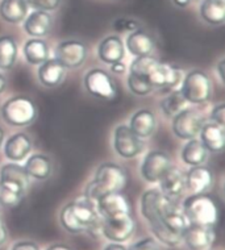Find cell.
I'll use <instances>...</instances> for the list:
<instances>
[{
    "label": "cell",
    "mask_w": 225,
    "mask_h": 250,
    "mask_svg": "<svg viewBox=\"0 0 225 250\" xmlns=\"http://www.w3.org/2000/svg\"><path fill=\"white\" fill-rule=\"evenodd\" d=\"M61 225L67 232L102 233V217L99 216L94 202L88 198L77 199L66 204L60 213Z\"/></svg>",
    "instance_id": "cell-1"
},
{
    "label": "cell",
    "mask_w": 225,
    "mask_h": 250,
    "mask_svg": "<svg viewBox=\"0 0 225 250\" xmlns=\"http://www.w3.org/2000/svg\"><path fill=\"white\" fill-rule=\"evenodd\" d=\"M126 173L122 166L112 162L102 164L96 168L94 181L87 186L86 198L96 202L109 192H122L126 186Z\"/></svg>",
    "instance_id": "cell-2"
},
{
    "label": "cell",
    "mask_w": 225,
    "mask_h": 250,
    "mask_svg": "<svg viewBox=\"0 0 225 250\" xmlns=\"http://www.w3.org/2000/svg\"><path fill=\"white\" fill-rule=\"evenodd\" d=\"M182 209L188 224L213 228L220 219V208L216 199L207 194H194L184 200Z\"/></svg>",
    "instance_id": "cell-3"
},
{
    "label": "cell",
    "mask_w": 225,
    "mask_h": 250,
    "mask_svg": "<svg viewBox=\"0 0 225 250\" xmlns=\"http://www.w3.org/2000/svg\"><path fill=\"white\" fill-rule=\"evenodd\" d=\"M1 119L12 126H26L37 117L35 102L25 95H16L5 100L0 108Z\"/></svg>",
    "instance_id": "cell-4"
},
{
    "label": "cell",
    "mask_w": 225,
    "mask_h": 250,
    "mask_svg": "<svg viewBox=\"0 0 225 250\" xmlns=\"http://www.w3.org/2000/svg\"><path fill=\"white\" fill-rule=\"evenodd\" d=\"M181 92L187 103H207L212 96V82L204 71L192 70L183 78Z\"/></svg>",
    "instance_id": "cell-5"
},
{
    "label": "cell",
    "mask_w": 225,
    "mask_h": 250,
    "mask_svg": "<svg viewBox=\"0 0 225 250\" xmlns=\"http://www.w3.org/2000/svg\"><path fill=\"white\" fill-rule=\"evenodd\" d=\"M86 91L96 99L112 100L117 96V86L113 78L103 69H92L83 78Z\"/></svg>",
    "instance_id": "cell-6"
},
{
    "label": "cell",
    "mask_w": 225,
    "mask_h": 250,
    "mask_svg": "<svg viewBox=\"0 0 225 250\" xmlns=\"http://www.w3.org/2000/svg\"><path fill=\"white\" fill-rule=\"evenodd\" d=\"M145 144L143 138L132 132L125 124L117 125L113 132V149L123 158H134L136 155L143 153Z\"/></svg>",
    "instance_id": "cell-7"
},
{
    "label": "cell",
    "mask_w": 225,
    "mask_h": 250,
    "mask_svg": "<svg viewBox=\"0 0 225 250\" xmlns=\"http://www.w3.org/2000/svg\"><path fill=\"white\" fill-rule=\"evenodd\" d=\"M87 53H88V49L86 43L78 40H66L56 48L54 58L65 69H78L84 63Z\"/></svg>",
    "instance_id": "cell-8"
},
{
    "label": "cell",
    "mask_w": 225,
    "mask_h": 250,
    "mask_svg": "<svg viewBox=\"0 0 225 250\" xmlns=\"http://www.w3.org/2000/svg\"><path fill=\"white\" fill-rule=\"evenodd\" d=\"M204 124L202 115L195 109L184 108L177 113L173 120V132L181 140H192L199 136V132Z\"/></svg>",
    "instance_id": "cell-9"
},
{
    "label": "cell",
    "mask_w": 225,
    "mask_h": 250,
    "mask_svg": "<svg viewBox=\"0 0 225 250\" xmlns=\"http://www.w3.org/2000/svg\"><path fill=\"white\" fill-rule=\"evenodd\" d=\"M171 166L173 162L167 153L162 150L149 151L141 165V175L149 183H157Z\"/></svg>",
    "instance_id": "cell-10"
},
{
    "label": "cell",
    "mask_w": 225,
    "mask_h": 250,
    "mask_svg": "<svg viewBox=\"0 0 225 250\" xmlns=\"http://www.w3.org/2000/svg\"><path fill=\"white\" fill-rule=\"evenodd\" d=\"M181 79H182L181 70L170 63L160 62V61L154 63L146 77V81L152 84L153 88H161V90H173L174 87L179 84Z\"/></svg>",
    "instance_id": "cell-11"
},
{
    "label": "cell",
    "mask_w": 225,
    "mask_h": 250,
    "mask_svg": "<svg viewBox=\"0 0 225 250\" xmlns=\"http://www.w3.org/2000/svg\"><path fill=\"white\" fill-rule=\"evenodd\" d=\"M96 211L102 219H116L130 215V204L122 192H109L96 200Z\"/></svg>",
    "instance_id": "cell-12"
},
{
    "label": "cell",
    "mask_w": 225,
    "mask_h": 250,
    "mask_svg": "<svg viewBox=\"0 0 225 250\" xmlns=\"http://www.w3.org/2000/svg\"><path fill=\"white\" fill-rule=\"evenodd\" d=\"M136 224L132 216L126 215L116 219H102V233L113 242H124L133 234Z\"/></svg>",
    "instance_id": "cell-13"
},
{
    "label": "cell",
    "mask_w": 225,
    "mask_h": 250,
    "mask_svg": "<svg viewBox=\"0 0 225 250\" xmlns=\"http://www.w3.org/2000/svg\"><path fill=\"white\" fill-rule=\"evenodd\" d=\"M183 242L190 250H205L215 241V230L211 227L188 224L183 230Z\"/></svg>",
    "instance_id": "cell-14"
},
{
    "label": "cell",
    "mask_w": 225,
    "mask_h": 250,
    "mask_svg": "<svg viewBox=\"0 0 225 250\" xmlns=\"http://www.w3.org/2000/svg\"><path fill=\"white\" fill-rule=\"evenodd\" d=\"M186 177V188L192 191L194 194H205L211 190L215 182L212 170L204 165L191 166L188 173L184 174Z\"/></svg>",
    "instance_id": "cell-15"
},
{
    "label": "cell",
    "mask_w": 225,
    "mask_h": 250,
    "mask_svg": "<svg viewBox=\"0 0 225 250\" xmlns=\"http://www.w3.org/2000/svg\"><path fill=\"white\" fill-rule=\"evenodd\" d=\"M24 30L32 39H42L53 29L52 15L46 11H33L24 20Z\"/></svg>",
    "instance_id": "cell-16"
},
{
    "label": "cell",
    "mask_w": 225,
    "mask_h": 250,
    "mask_svg": "<svg viewBox=\"0 0 225 250\" xmlns=\"http://www.w3.org/2000/svg\"><path fill=\"white\" fill-rule=\"evenodd\" d=\"M169 199L171 198L164 195L160 190H147L146 192H143L141 198V212L147 223L160 220L161 212Z\"/></svg>",
    "instance_id": "cell-17"
},
{
    "label": "cell",
    "mask_w": 225,
    "mask_h": 250,
    "mask_svg": "<svg viewBox=\"0 0 225 250\" xmlns=\"http://www.w3.org/2000/svg\"><path fill=\"white\" fill-rule=\"evenodd\" d=\"M0 183L26 192L31 183V177L26 173L25 167H22L16 162H11L0 167Z\"/></svg>",
    "instance_id": "cell-18"
},
{
    "label": "cell",
    "mask_w": 225,
    "mask_h": 250,
    "mask_svg": "<svg viewBox=\"0 0 225 250\" xmlns=\"http://www.w3.org/2000/svg\"><path fill=\"white\" fill-rule=\"evenodd\" d=\"M32 140L25 133H15L7 138L4 144V154L12 162H21L32 151Z\"/></svg>",
    "instance_id": "cell-19"
},
{
    "label": "cell",
    "mask_w": 225,
    "mask_h": 250,
    "mask_svg": "<svg viewBox=\"0 0 225 250\" xmlns=\"http://www.w3.org/2000/svg\"><path fill=\"white\" fill-rule=\"evenodd\" d=\"M125 46L128 52L134 57L152 56V53L156 50V41L152 35L139 28L128 35Z\"/></svg>",
    "instance_id": "cell-20"
},
{
    "label": "cell",
    "mask_w": 225,
    "mask_h": 250,
    "mask_svg": "<svg viewBox=\"0 0 225 250\" xmlns=\"http://www.w3.org/2000/svg\"><path fill=\"white\" fill-rule=\"evenodd\" d=\"M186 188V177L182 170L178 167H171L166 171L160 181V191L171 199L181 198Z\"/></svg>",
    "instance_id": "cell-21"
},
{
    "label": "cell",
    "mask_w": 225,
    "mask_h": 250,
    "mask_svg": "<svg viewBox=\"0 0 225 250\" xmlns=\"http://www.w3.org/2000/svg\"><path fill=\"white\" fill-rule=\"evenodd\" d=\"M200 143L207 149L208 153H220L225 145V130L224 126L216 123L203 124L199 132Z\"/></svg>",
    "instance_id": "cell-22"
},
{
    "label": "cell",
    "mask_w": 225,
    "mask_h": 250,
    "mask_svg": "<svg viewBox=\"0 0 225 250\" xmlns=\"http://www.w3.org/2000/svg\"><path fill=\"white\" fill-rule=\"evenodd\" d=\"M125 56V46L119 36H108L98 46V57L104 63H115L122 62Z\"/></svg>",
    "instance_id": "cell-23"
},
{
    "label": "cell",
    "mask_w": 225,
    "mask_h": 250,
    "mask_svg": "<svg viewBox=\"0 0 225 250\" xmlns=\"http://www.w3.org/2000/svg\"><path fill=\"white\" fill-rule=\"evenodd\" d=\"M37 75H39V81L42 86L53 88V87L60 86L62 81L65 79L66 69L56 58H53V60L49 58L48 61H45L43 63L40 65Z\"/></svg>",
    "instance_id": "cell-24"
},
{
    "label": "cell",
    "mask_w": 225,
    "mask_h": 250,
    "mask_svg": "<svg viewBox=\"0 0 225 250\" xmlns=\"http://www.w3.org/2000/svg\"><path fill=\"white\" fill-rule=\"evenodd\" d=\"M129 126L132 132L140 138H149L157 128L156 115L149 109H140L130 117Z\"/></svg>",
    "instance_id": "cell-25"
},
{
    "label": "cell",
    "mask_w": 225,
    "mask_h": 250,
    "mask_svg": "<svg viewBox=\"0 0 225 250\" xmlns=\"http://www.w3.org/2000/svg\"><path fill=\"white\" fill-rule=\"evenodd\" d=\"M29 11L26 0H1L0 18L8 24H19L25 20Z\"/></svg>",
    "instance_id": "cell-26"
},
{
    "label": "cell",
    "mask_w": 225,
    "mask_h": 250,
    "mask_svg": "<svg viewBox=\"0 0 225 250\" xmlns=\"http://www.w3.org/2000/svg\"><path fill=\"white\" fill-rule=\"evenodd\" d=\"M199 15L205 24L212 26L223 25L225 21L224 0H202Z\"/></svg>",
    "instance_id": "cell-27"
},
{
    "label": "cell",
    "mask_w": 225,
    "mask_h": 250,
    "mask_svg": "<svg viewBox=\"0 0 225 250\" xmlns=\"http://www.w3.org/2000/svg\"><path fill=\"white\" fill-rule=\"evenodd\" d=\"M25 170L28 175L37 181H46L53 171V164L48 155L33 154L25 162Z\"/></svg>",
    "instance_id": "cell-28"
},
{
    "label": "cell",
    "mask_w": 225,
    "mask_h": 250,
    "mask_svg": "<svg viewBox=\"0 0 225 250\" xmlns=\"http://www.w3.org/2000/svg\"><path fill=\"white\" fill-rule=\"evenodd\" d=\"M22 53H24L26 62L35 66H40L50 58V50H49L48 43L42 39L28 40L22 48Z\"/></svg>",
    "instance_id": "cell-29"
},
{
    "label": "cell",
    "mask_w": 225,
    "mask_h": 250,
    "mask_svg": "<svg viewBox=\"0 0 225 250\" xmlns=\"http://www.w3.org/2000/svg\"><path fill=\"white\" fill-rule=\"evenodd\" d=\"M181 158L188 166H199L204 165L208 160V151L199 140L192 138L183 146L181 151Z\"/></svg>",
    "instance_id": "cell-30"
},
{
    "label": "cell",
    "mask_w": 225,
    "mask_h": 250,
    "mask_svg": "<svg viewBox=\"0 0 225 250\" xmlns=\"http://www.w3.org/2000/svg\"><path fill=\"white\" fill-rule=\"evenodd\" d=\"M18 42L11 36H0V70L7 71L16 65Z\"/></svg>",
    "instance_id": "cell-31"
},
{
    "label": "cell",
    "mask_w": 225,
    "mask_h": 250,
    "mask_svg": "<svg viewBox=\"0 0 225 250\" xmlns=\"http://www.w3.org/2000/svg\"><path fill=\"white\" fill-rule=\"evenodd\" d=\"M150 229H152L153 234L156 236L158 241L167 246H178L179 244L183 242L182 233L174 232L173 229H170L166 224H164L162 221H154V223H149Z\"/></svg>",
    "instance_id": "cell-32"
},
{
    "label": "cell",
    "mask_w": 225,
    "mask_h": 250,
    "mask_svg": "<svg viewBox=\"0 0 225 250\" xmlns=\"http://www.w3.org/2000/svg\"><path fill=\"white\" fill-rule=\"evenodd\" d=\"M186 99L183 98L181 90L173 91L161 102V109L167 117H174L177 113L183 111L186 108Z\"/></svg>",
    "instance_id": "cell-33"
},
{
    "label": "cell",
    "mask_w": 225,
    "mask_h": 250,
    "mask_svg": "<svg viewBox=\"0 0 225 250\" xmlns=\"http://www.w3.org/2000/svg\"><path fill=\"white\" fill-rule=\"evenodd\" d=\"M126 82H128L129 90L133 92L134 95L146 96L149 95L153 90H154V88L152 87V84L147 82L145 78L140 77V75H137V74L130 73V71H129V75H128V79H126Z\"/></svg>",
    "instance_id": "cell-34"
},
{
    "label": "cell",
    "mask_w": 225,
    "mask_h": 250,
    "mask_svg": "<svg viewBox=\"0 0 225 250\" xmlns=\"http://www.w3.org/2000/svg\"><path fill=\"white\" fill-rule=\"evenodd\" d=\"M24 195L21 191L8 187V186L0 185V204L7 206V207H15L21 202Z\"/></svg>",
    "instance_id": "cell-35"
},
{
    "label": "cell",
    "mask_w": 225,
    "mask_h": 250,
    "mask_svg": "<svg viewBox=\"0 0 225 250\" xmlns=\"http://www.w3.org/2000/svg\"><path fill=\"white\" fill-rule=\"evenodd\" d=\"M28 5L36 11H56L61 5L62 0H26Z\"/></svg>",
    "instance_id": "cell-36"
},
{
    "label": "cell",
    "mask_w": 225,
    "mask_h": 250,
    "mask_svg": "<svg viewBox=\"0 0 225 250\" xmlns=\"http://www.w3.org/2000/svg\"><path fill=\"white\" fill-rule=\"evenodd\" d=\"M113 29L116 32H133V30L139 29V22L133 20V19H126V18H120L116 19L113 21Z\"/></svg>",
    "instance_id": "cell-37"
},
{
    "label": "cell",
    "mask_w": 225,
    "mask_h": 250,
    "mask_svg": "<svg viewBox=\"0 0 225 250\" xmlns=\"http://www.w3.org/2000/svg\"><path fill=\"white\" fill-rule=\"evenodd\" d=\"M126 250H158V244L154 238L147 237L132 244Z\"/></svg>",
    "instance_id": "cell-38"
},
{
    "label": "cell",
    "mask_w": 225,
    "mask_h": 250,
    "mask_svg": "<svg viewBox=\"0 0 225 250\" xmlns=\"http://www.w3.org/2000/svg\"><path fill=\"white\" fill-rule=\"evenodd\" d=\"M211 120L212 123L224 126L225 124V104H217L216 107L213 108L212 112H211Z\"/></svg>",
    "instance_id": "cell-39"
},
{
    "label": "cell",
    "mask_w": 225,
    "mask_h": 250,
    "mask_svg": "<svg viewBox=\"0 0 225 250\" xmlns=\"http://www.w3.org/2000/svg\"><path fill=\"white\" fill-rule=\"evenodd\" d=\"M11 250H40V248L33 241H19L12 246Z\"/></svg>",
    "instance_id": "cell-40"
},
{
    "label": "cell",
    "mask_w": 225,
    "mask_h": 250,
    "mask_svg": "<svg viewBox=\"0 0 225 250\" xmlns=\"http://www.w3.org/2000/svg\"><path fill=\"white\" fill-rule=\"evenodd\" d=\"M109 69L113 74H124L125 73V65L123 62H115V63H111Z\"/></svg>",
    "instance_id": "cell-41"
},
{
    "label": "cell",
    "mask_w": 225,
    "mask_h": 250,
    "mask_svg": "<svg viewBox=\"0 0 225 250\" xmlns=\"http://www.w3.org/2000/svg\"><path fill=\"white\" fill-rule=\"evenodd\" d=\"M5 240H7V229H5V225L0 217V246L4 245Z\"/></svg>",
    "instance_id": "cell-42"
},
{
    "label": "cell",
    "mask_w": 225,
    "mask_h": 250,
    "mask_svg": "<svg viewBox=\"0 0 225 250\" xmlns=\"http://www.w3.org/2000/svg\"><path fill=\"white\" fill-rule=\"evenodd\" d=\"M224 63H225V60H221L216 66L217 73H219V78H220L221 83H224Z\"/></svg>",
    "instance_id": "cell-43"
},
{
    "label": "cell",
    "mask_w": 225,
    "mask_h": 250,
    "mask_svg": "<svg viewBox=\"0 0 225 250\" xmlns=\"http://www.w3.org/2000/svg\"><path fill=\"white\" fill-rule=\"evenodd\" d=\"M104 250H126V248L122 244H108L104 248Z\"/></svg>",
    "instance_id": "cell-44"
},
{
    "label": "cell",
    "mask_w": 225,
    "mask_h": 250,
    "mask_svg": "<svg viewBox=\"0 0 225 250\" xmlns=\"http://www.w3.org/2000/svg\"><path fill=\"white\" fill-rule=\"evenodd\" d=\"M46 250H73L69 246L63 245V244H54V245H50Z\"/></svg>",
    "instance_id": "cell-45"
},
{
    "label": "cell",
    "mask_w": 225,
    "mask_h": 250,
    "mask_svg": "<svg viewBox=\"0 0 225 250\" xmlns=\"http://www.w3.org/2000/svg\"><path fill=\"white\" fill-rule=\"evenodd\" d=\"M5 88H7V79L3 74L0 73V94H3Z\"/></svg>",
    "instance_id": "cell-46"
},
{
    "label": "cell",
    "mask_w": 225,
    "mask_h": 250,
    "mask_svg": "<svg viewBox=\"0 0 225 250\" xmlns=\"http://www.w3.org/2000/svg\"><path fill=\"white\" fill-rule=\"evenodd\" d=\"M174 4L178 5V7H181V8H184L187 5L190 4L192 0H173Z\"/></svg>",
    "instance_id": "cell-47"
},
{
    "label": "cell",
    "mask_w": 225,
    "mask_h": 250,
    "mask_svg": "<svg viewBox=\"0 0 225 250\" xmlns=\"http://www.w3.org/2000/svg\"><path fill=\"white\" fill-rule=\"evenodd\" d=\"M3 140H4V132H3V129H1V126H0V147H1Z\"/></svg>",
    "instance_id": "cell-48"
},
{
    "label": "cell",
    "mask_w": 225,
    "mask_h": 250,
    "mask_svg": "<svg viewBox=\"0 0 225 250\" xmlns=\"http://www.w3.org/2000/svg\"><path fill=\"white\" fill-rule=\"evenodd\" d=\"M0 217H1V208H0Z\"/></svg>",
    "instance_id": "cell-49"
}]
</instances>
